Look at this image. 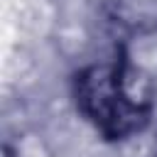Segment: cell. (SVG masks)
<instances>
[{
	"label": "cell",
	"mask_w": 157,
	"mask_h": 157,
	"mask_svg": "<svg viewBox=\"0 0 157 157\" xmlns=\"http://www.w3.org/2000/svg\"><path fill=\"white\" fill-rule=\"evenodd\" d=\"M110 17L130 34L157 32V0H113Z\"/></svg>",
	"instance_id": "2"
},
{
	"label": "cell",
	"mask_w": 157,
	"mask_h": 157,
	"mask_svg": "<svg viewBox=\"0 0 157 157\" xmlns=\"http://www.w3.org/2000/svg\"><path fill=\"white\" fill-rule=\"evenodd\" d=\"M74 98L78 113L105 140H128L150 125L155 86L142 69L132 66L125 54H118L78 69Z\"/></svg>",
	"instance_id": "1"
}]
</instances>
